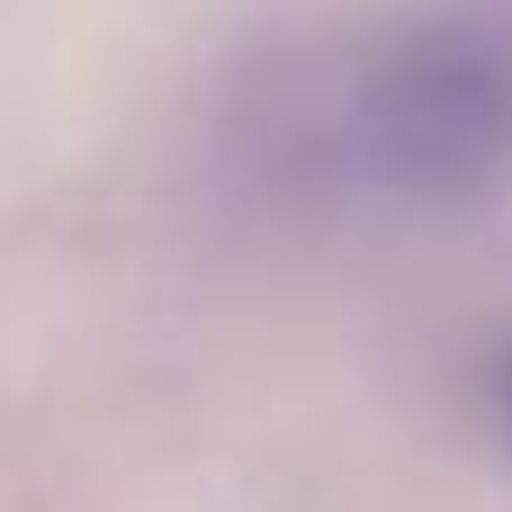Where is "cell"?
I'll list each match as a JSON object with an SVG mask.
<instances>
[{"mask_svg": "<svg viewBox=\"0 0 512 512\" xmlns=\"http://www.w3.org/2000/svg\"><path fill=\"white\" fill-rule=\"evenodd\" d=\"M342 153L360 180L405 198H468L512 162V27L423 18L396 27L342 81Z\"/></svg>", "mask_w": 512, "mask_h": 512, "instance_id": "6da1fadb", "label": "cell"}, {"mask_svg": "<svg viewBox=\"0 0 512 512\" xmlns=\"http://www.w3.org/2000/svg\"><path fill=\"white\" fill-rule=\"evenodd\" d=\"M504 423H512V369H504Z\"/></svg>", "mask_w": 512, "mask_h": 512, "instance_id": "7a4b0ae2", "label": "cell"}]
</instances>
